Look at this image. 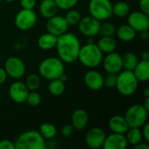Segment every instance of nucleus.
<instances>
[{"label": "nucleus", "instance_id": "obj_1", "mask_svg": "<svg viewBox=\"0 0 149 149\" xmlns=\"http://www.w3.org/2000/svg\"><path fill=\"white\" fill-rule=\"evenodd\" d=\"M58 58L65 63H73L78 60L80 50L79 38L70 32H65L58 37L56 46Z\"/></svg>", "mask_w": 149, "mask_h": 149}, {"label": "nucleus", "instance_id": "obj_2", "mask_svg": "<svg viewBox=\"0 0 149 149\" xmlns=\"http://www.w3.org/2000/svg\"><path fill=\"white\" fill-rule=\"evenodd\" d=\"M78 59L88 68H95L100 65L103 59V53L94 43H87L80 47Z\"/></svg>", "mask_w": 149, "mask_h": 149}, {"label": "nucleus", "instance_id": "obj_3", "mask_svg": "<svg viewBox=\"0 0 149 149\" xmlns=\"http://www.w3.org/2000/svg\"><path fill=\"white\" fill-rule=\"evenodd\" d=\"M40 75L48 79H59V77L65 73L64 62L57 57H49L45 58L38 66Z\"/></svg>", "mask_w": 149, "mask_h": 149}, {"label": "nucleus", "instance_id": "obj_4", "mask_svg": "<svg viewBox=\"0 0 149 149\" xmlns=\"http://www.w3.org/2000/svg\"><path fill=\"white\" fill-rule=\"evenodd\" d=\"M17 149H45L46 143L45 138L39 132L25 131L22 133L14 142Z\"/></svg>", "mask_w": 149, "mask_h": 149}, {"label": "nucleus", "instance_id": "obj_5", "mask_svg": "<svg viewBox=\"0 0 149 149\" xmlns=\"http://www.w3.org/2000/svg\"><path fill=\"white\" fill-rule=\"evenodd\" d=\"M139 81L134 74L133 71H120L117 75L115 87L118 92L124 96H131L137 91Z\"/></svg>", "mask_w": 149, "mask_h": 149}, {"label": "nucleus", "instance_id": "obj_6", "mask_svg": "<svg viewBox=\"0 0 149 149\" xmlns=\"http://www.w3.org/2000/svg\"><path fill=\"white\" fill-rule=\"evenodd\" d=\"M148 112L142 105L134 104L128 107L125 113V119L129 128H141L148 121Z\"/></svg>", "mask_w": 149, "mask_h": 149}, {"label": "nucleus", "instance_id": "obj_7", "mask_svg": "<svg viewBox=\"0 0 149 149\" xmlns=\"http://www.w3.org/2000/svg\"><path fill=\"white\" fill-rule=\"evenodd\" d=\"M89 12L99 21H105L113 16V4L110 0H90Z\"/></svg>", "mask_w": 149, "mask_h": 149}, {"label": "nucleus", "instance_id": "obj_8", "mask_svg": "<svg viewBox=\"0 0 149 149\" xmlns=\"http://www.w3.org/2000/svg\"><path fill=\"white\" fill-rule=\"evenodd\" d=\"M37 22V15L33 10L22 9L15 17V25L22 31L31 29Z\"/></svg>", "mask_w": 149, "mask_h": 149}, {"label": "nucleus", "instance_id": "obj_9", "mask_svg": "<svg viewBox=\"0 0 149 149\" xmlns=\"http://www.w3.org/2000/svg\"><path fill=\"white\" fill-rule=\"evenodd\" d=\"M79 31L86 37L93 38L99 34L100 21L96 19L95 17L90 16H86L85 17H81L79 23L78 24Z\"/></svg>", "mask_w": 149, "mask_h": 149}, {"label": "nucleus", "instance_id": "obj_10", "mask_svg": "<svg viewBox=\"0 0 149 149\" xmlns=\"http://www.w3.org/2000/svg\"><path fill=\"white\" fill-rule=\"evenodd\" d=\"M4 70L7 76L12 79H20L25 73V65L18 57H10L5 61Z\"/></svg>", "mask_w": 149, "mask_h": 149}, {"label": "nucleus", "instance_id": "obj_11", "mask_svg": "<svg viewBox=\"0 0 149 149\" xmlns=\"http://www.w3.org/2000/svg\"><path fill=\"white\" fill-rule=\"evenodd\" d=\"M107 135L105 131L100 127L91 128L86 135V144L89 148L99 149L103 147Z\"/></svg>", "mask_w": 149, "mask_h": 149}, {"label": "nucleus", "instance_id": "obj_12", "mask_svg": "<svg viewBox=\"0 0 149 149\" xmlns=\"http://www.w3.org/2000/svg\"><path fill=\"white\" fill-rule=\"evenodd\" d=\"M127 23L135 31L141 32V31L148 30V15L141 11V10L140 11H134V12L128 14Z\"/></svg>", "mask_w": 149, "mask_h": 149}, {"label": "nucleus", "instance_id": "obj_13", "mask_svg": "<svg viewBox=\"0 0 149 149\" xmlns=\"http://www.w3.org/2000/svg\"><path fill=\"white\" fill-rule=\"evenodd\" d=\"M68 24L65 19V17L55 15L50 18L46 23V30L47 32H50L56 37H58L64 33H65L68 30Z\"/></svg>", "mask_w": 149, "mask_h": 149}, {"label": "nucleus", "instance_id": "obj_14", "mask_svg": "<svg viewBox=\"0 0 149 149\" xmlns=\"http://www.w3.org/2000/svg\"><path fill=\"white\" fill-rule=\"evenodd\" d=\"M102 62L104 69L108 73L118 74L123 69L122 56L115 52L107 53V55L102 59Z\"/></svg>", "mask_w": 149, "mask_h": 149}, {"label": "nucleus", "instance_id": "obj_15", "mask_svg": "<svg viewBox=\"0 0 149 149\" xmlns=\"http://www.w3.org/2000/svg\"><path fill=\"white\" fill-rule=\"evenodd\" d=\"M29 92L30 91L27 88L26 85L20 81H16L12 83L9 88V95L10 99L17 104L25 102Z\"/></svg>", "mask_w": 149, "mask_h": 149}, {"label": "nucleus", "instance_id": "obj_16", "mask_svg": "<svg viewBox=\"0 0 149 149\" xmlns=\"http://www.w3.org/2000/svg\"><path fill=\"white\" fill-rule=\"evenodd\" d=\"M127 144L125 134L113 133L106 137L102 148L104 149H126Z\"/></svg>", "mask_w": 149, "mask_h": 149}, {"label": "nucleus", "instance_id": "obj_17", "mask_svg": "<svg viewBox=\"0 0 149 149\" xmlns=\"http://www.w3.org/2000/svg\"><path fill=\"white\" fill-rule=\"evenodd\" d=\"M84 82L89 89L99 91L104 86V77L98 71L90 70L85 74Z\"/></svg>", "mask_w": 149, "mask_h": 149}, {"label": "nucleus", "instance_id": "obj_18", "mask_svg": "<svg viewBox=\"0 0 149 149\" xmlns=\"http://www.w3.org/2000/svg\"><path fill=\"white\" fill-rule=\"evenodd\" d=\"M89 120L88 113L84 109H76L72 114V125L76 130H83Z\"/></svg>", "mask_w": 149, "mask_h": 149}, {"label": "nucleus", "instance_id": "obj_19", "mask_svg": "<svg viewBox=\"0 0 149 149\" xmlns=\"http://www.w3.org/2000/svg\"><path fill=\"white\" fill-rule=\"evenodd\" d=\"M108 126L113 133H117V134H125L127 131L129 129V127L127 123L125 117L121 115L112 116L108 121Z\"/></svg>", "mask_w": 149, "mask_h": 149}, {"label": "nucleus", "instance_id": "obj_20", "mask_svg": "<svg viewBox=\"0 0 149 149\" xmlns=\"http://www.w3.org/2000/svg\"><path fill=\"white\" fill-rule=\"evenodd\" d=\"M133 72L139 82H147L149 79V60L139 61Z\"/></svg>", "mask_w": 149, "mask_h": 149}, {"label": "nucleus", "instance_id": "obj_21", "mask_svg": "<svg viewBox=\"0 0 149 149\" xmlns=\"http://www.w3.org/2000/svg\"><path fill=\"white\" fill-rule=\"evenodd\" d=\"M58 8L54 0H43L39 5V11L45 18H50L57 15Z\"/></svg>", "mask_w": 149, "mask_h": 149}, {"label": "nucleus", "instance_id": "obj_22", "mask_svg": "<svg viewBox=\"0 0 149 149\" xmlns=\"http://www.w3.org/2000/svg\"><path fill=\"white\" fill-rule=\"evenodd\" d=\"M57 39L58 37L50 32H46L38 38V45L42 50H51L56 46Z\"/></svg>", "mask_w": 149, "mask_h": 149}, {"label": "nucleus", "instance_id": "obj_23", "mask_svg": "<svg viewBox=\"0 0 149 149\" xmlns=\"http://www.w3.org/2000/svg\"><path fill=\"white\" fill-rule=\"evenodd\" d=\"M119 39L124 42H130L134 39L136 36V31L127 24L120 25L115 31Z\"/></svg>", "mask_w": 149, "mask_h": 149}, {"label": "nucleus", "instance_id": "obj_24", "mask_svg": "<svg viewBox=\"0 0 149 149\" xmlns=\"http://www.w3.org/2000/svg\"><path fill=\"white\" fill-rule=\"evenodd\" d=\"M102 53H110L116 50L117 43L112 37H102L97 44Z\"/></svg>", "mask_w": 149, "mask_h": 149}, {"label": "nucleus", "instance_id": "obj_25", "mask_svg": "<svg viewBox=\"0 0 149 149\" xmlns=\"http://www.w3.org/2000/svg\"><path fill=\"white\" fill-rule=\"evenodd\" d=\"M49 93L53 96H60L64 93L65 90V82L62 81L59 79H55L50 80L49 86H48Z\"/></svg>", "mask_w": 149, "mask_h": 149}, {"label": "nucleus", "instance_id": "obj_26", "mask_svg": "<svg viewBox=\"0 0 149 149\" xmlns=\"http://www.w3.org/2000/svg\"><path fill=\"white\" fill-rule=\"evenodd\" d=\"M126 138L127 141V143L134 146L140 142H141L143 136L141 134V130L140 128L137 127H133V128H129L127 133H126Z\"/></svg>", "mask_w": 149, "mask_h": 149}, {"label": "nucleus", "instance_id": "obj_27", "mask_svg": "<svg viewBox=\"0 0 149 149\" xmlns=\"http://www.w3.org/2000/svg\"><path fill=\"white\" fill-rule=\"evenodd\" d=\"M129 13L130 6L125 1L117 2L114 5H113V14H114L118 17H125L128 16Z\"/></svg>", "mask_w": 149, "mask_h": 149}, {"label": "nucleus", "instance_id": "obj_28", "mask_svg": "<svg viewBox=\"0 0 149 149\" xmlns=\"http://www.w3.org/2000/svg\"><path fill=\"white\" fill-rule=\"evenodd\" d=\"M139 62L137 55L133 52H127L122 57V65L125 70L133 71Z\"/></svg>", "mask_w": 149, "mask_h": 149}, {"label": "nucleus", "instance_id": "obj_29", "mask_svg": "<svg viewBox=\"0 0 149 149\" xmlns=\"http://www.w3.org/2000/svg\"><path fill=\"white\" fill-rule=\"evenodd\" d=\"M39 133L41 135L47 140L53 139L57 134V128L52 123H43L40 126Z\"/></svg>", "mask_w": 149, "mask_h": 149}, {"label": "nucleus", "instance_id": "obj_30", "mask_svg": "<svg viewBox=\"0 0 149 149\" xmlns=\"http://www.w3.org/2000/svg\"><path fill=\"white\" fill-rule=\"evenodd\" d=\"M41 79L40 77L36 73H31L27 76L25 80V85L29 91H36L40 86Z\"/></svg>", "mask_w": 149, "mask_h": 149}, {"label": "nucleus", "instance_id": "obj_31", "mask_svg": "<svg viewBox=\"0 0 149 149\" xmlns=\"http://www.w3.org/2000/svg\"><path fill=\"white\" fill-rule=\"evenodd\" d=\"M116 28L111 22H105L100 24L99 34L101 37H113L115 34Z\"/></svg>", "mask_w": 149, "mask_h": 149}, {"label": "nucleus", "instance_id": "obj_32", "mask_svg": "<svg viewBox=\"0 0 149 149\" xmlns=\"http://www.w3.org/2000/svg\"><path fill=\"white\" fill-rule=\"evenodd\" d=\"M81 14L76 10H68L67 13L65 16V19L67 22L68 25H77L80 19H81Z\"/></svg>", "mask_w": 149, "mask_h": 149}, {"label": "nucleus", "instance_id": "obj_33", "mask_svg": "<svg viewBox=\"0 0 149 149\" xmlns=\"http://www.w3.org/2000/svg\"><path fill=\"white\" fill-rule=\"evenodd\" d=\"M25 102H27L28 105L31 107H37L41 102V96L36 91H30L26 97Z\"/></svg>", "mask_w": 149, "mask_h": 149}, {"label": "nucleus", "instance_id": "obj_34", "mask_svg": "<svg viewBox=\"0 0 149 149\" xmlns=\"http://www.w3.org/2000/svg\"><path fill=\"white\" fill-rule=\"evenodd\" d=\"M58 8L61 10H71L79 2V0H54Z\"/></svg>", "mask_w": 149, "mask_h": 149}, {"label": "nucleus", "instance_id": "obj_35", "mask_svg": "<svg viewBox=\"0 0 149 149\" xmlns=\"http://www.w3.org/2000/svg\"><path fill=\"white\" fill-rule=\"evenodd\" d=\"M116 81H117V74L115 73H108L105 78H104V86L107 88H113L116 86Z\"/></svg>", "mask_w": 149, "mask_h": 149}, {"label": "nucleus", "instance_id": "obj_36", "mask_svg": "<svg viewBox=\"0 0 149 149\" xmlns=\"http://www.w3.org/2000/svg\"><path fill=\"white\" fill-rule=\"evenodd\" d=\"M73 130H74V128H73L72 125H65L61 128V134L64 137L68 138V137H70L72 134Z\"/></svg>", "mask_w": 149, "mask_h": 149}, {"label": "nucleus", "instance_id": "obj_37", "mask_svg": "<svg viewBox=\"0 0 149 149\" xmlns=\"http://www.w3.org/2000/svg\"><path fill=\"white\" fill-rule=\"evenodd\" d=\"M37 0H20V4L23 9H29L33 10L36 6Z\"/></svg>", "mask_w": 149, "mask_h": 149}, {"label": "nucleus", "instance_id": "obj_38", "mask_svg": "<svg viewBox=\"0 0 149 149\" xmlns=\"http://www.w3.org/2000/svg\"><path fill=\"white\" fill-rule=\"evenodd\" d=\"M0 149H16V148L13 141L5 139L0 141Z\"/></svg>", "mask_w": 149, "mask_h": 149}, {"label": "nucleus", "instance_id": "obj_39", "mask_svg": "<svg viewBox=\"0 0 149 149\" xmlns=\"http://www.w3.org/2000/svg\"><path fill=\"white\" fill-rule=\"evenodd\" d=\"M139 6H140V10L141 11L149 14V0H140L139 3Z\"/></svg>", "mask_w": 149, "mask_h": 149}, {"label": "nucleus", "instance_id": "obj_40", "mask_svg": "<svg viewBox=\"0 0 149 149\" xmlns=\"http://www.w3.org/2000/svg\"><path fill=\"white\" fill-rule=\"evenodd\" d=\"M142 131H141V134H142V136L144 138V140L148 142L149 141V124L148 122H146L142 127Z\"/></svg>", "mask_w": 149, "mask_h": 149}, {"label": "nucleus", "instance_id": "obj_41", "mask_svg": "<svg viewBox=\"0 0 149 149\" xmlns=\"http://www.w3.org/2000/svg\"><path fill=\"white\" fill-rule=\"evenodd\" d=\"M6 79H7V73H6L4 68L0 67V86L5 82Z\"/></svg>", "mask_w": 149, "mask_h": 149}, {"label": "nucleus", "instance_id": "obj_42", "mask_svg": "<svg viewBox=\"0 0 149 149\" xmlns=\"http://www.w3.org/2000/svg\"><path fill=\"white\" fill-rule=\"evenodd\" d=\"M134 149H149V146L146 143H138L134 146Z\"/></svg>", "mask_w": 149, "mask_h": 149}, {"label": "nucleus", "instance_id": "obj_43", "mask_svg": "<svg viewBox=\"0 0 149 149\" xmlns=\"http://www.w3.org/2000/svg\"><path fill=\"white\" fill-rule=\"evenodd\" d=\"M141 39H143V40H148L149 38L148 31L146 30V31H141Z\"/></svg>", "mask_w": 149, "mask_h": 149}, {"label": "nucleus", "instance_id": "obj_44", "mask_svg": "<svg viewBox=\"0 0 149 149\" xmlns=\"http://www.w3.org/2000/svg\"><path fill=\"white\" fill-rule=\"evenodd\" d=\"M141 58L142 60H149V52L148 51H145L141 53Z\"/></svg>", "mask_w": 149, "mask_h": 149}, {"label": "nucleus", "instance_id": "obj_45", "mask_svg": "<svg viewBox=\"0 0 149 149\" xmlns=\"http://www.w3.org/2000/svg\"><path fill=\"white\" fill-rule=\"evenodd\" d=\"M142 106L144 107V108L149 113V97L145 98V102H144V104Z\"/></svg>", "mask_w": 149, "mask_h": 149}, {"label": "nucleus", "instance_id": "obj_46", "mask_svg": "<svg viewBox=\"0 0 149 149\" xmlns=\"http://www.w3.org/2000/svg\"><path fill=\"white\" fill-rule=\"evenodd\" d=\"M59 79H61L62 81H64V82H65L66 80H67V76L65 74V73H63L60 77H59Z\"/></svg>", "mask_w": 149, "mask_h": 149}, {"label": "nucleus", "instance_id": "obj_47", "mask_svg": "<svg viewBox=\"0 0 149 149\" xmlns=\"http://www.w3.org/2000/svg\"><path fill=\"white\" fill-rule=\"evenodd\" d=\"M144 96H145V98H147V97H149V88H146L145 90H144Z\"/></svg>", "mask_w": 149, "mask_h": 149}, {"label": "nucleus", "instance_id": "obj_48", "mask_svg": "<svg viewBox=\"0 0 149 149\" xmlns=\"http://www.w3.org/2000/svg\"><path fill=\"white\" fill-rule=\"evenodd\" d=\"M4 1H6V2H8V3H12V2H14V1H16V0H4Z\"/></svg>", "mask_w": 149, "mask_h": 149}, {"label": "nucleus", "instance_id": "obj_49", "mask_svg": "<svg viewBox=\"0 0 149 149\" xmlns=\"http://www.w3.org/2000/svg\"><path fill=\"white\" fill-rule=\"evenodd\" d=\"M1 2H2V0H0V3H1Z\"/></svg>", "mask_w": 149, "mask_h": 149}]
</instances>
